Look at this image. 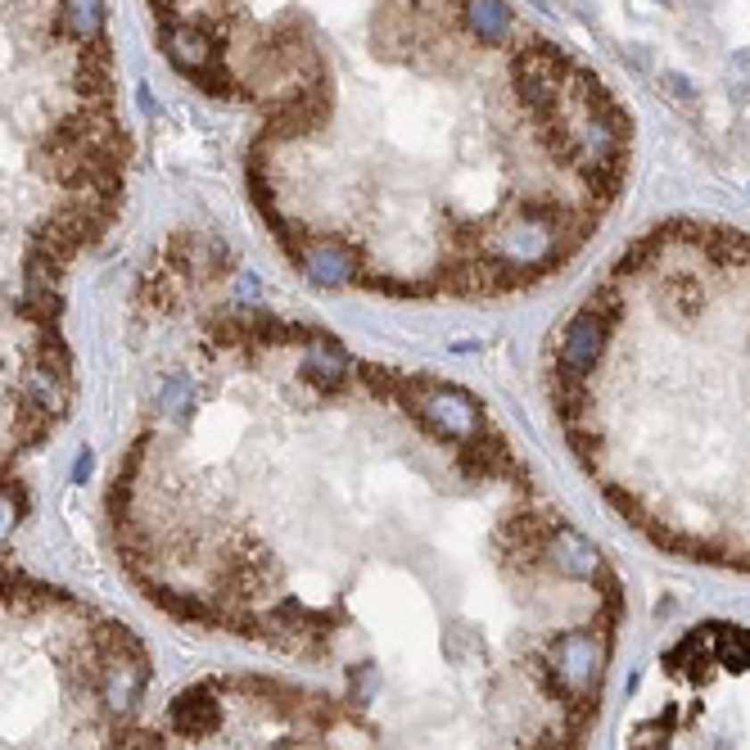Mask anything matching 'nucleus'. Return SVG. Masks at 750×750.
<instances>
[{
    "mask_svg": "<svg viewBox=\"0 0 750 750\" xmlns=\"http://www.w3.org/2000/svg\"><path fill=\"white\" fill-rule=\"evenodd\" d=\"M552 416L655 552L750 574V235L633 240L548 353Z\"/></svg>",
    "mask_w": 750,
    "mask_h": 750,
    "instance_id": "f257e3e1",
    "label": "nucleus"
},
{
    "mask_svg": "<svg viewBox=\"0 0 750 750\" xmlns=\"http://www.w3.org/2000/svg\"><path fill=\"white\" fill-rule=\"evenodd\" d=\"M109 0H0V209L73 267L122 213Z\"/></svg>",
    "mask_w": 750,
    "mask_h": 750,
    "instance_id": "f03ea898",
    "label": "nucleus"
},
{
    "mask_svg": "<svg viewBox=\"0 0 750 750\" xmlns=\"http://www.w3.org/2000/svg\"><path fill=\"white\" fill-rule=\"evenodd\" d=\"M150 688L141 633L0 548V750H127Z\"/></svg>",
    "mask_w": 750,
    "mask_h": 750,
    "instance_id": "7ed1b4c3",
    "label": "nucleus"
},
{
    "mask_svg": "<svg viewBox=\"0 0 750 750\" xmlns=\"http://www.w3.org/2000/svg\"><path fill=\"white\" fill-rule=\"evenodd\" d=\"M63 276L68 267L0 213V502L19 498V461L45 448L73 407Z\"/></svg>",
    "mask_w": 750,
    "mask_h": 750,
    "instance_id": "20e7f679",
    "label": "nucleus"
},
{
    "mask_svg": "<svg viewBox=\"0 0 750 750\" xmlns=\"http://www.w3.org/2000/svg\"><path fill=\"white\" fill-rule=\"evenodd\" d=\"M620 750H750V624L673 633L629 683Z\"/></svg>",
    "mask_w": 750,
    "mask_h": 750,
    "instance_id": "39448f33",
    "label": "nucleus"
}]
</instances>
